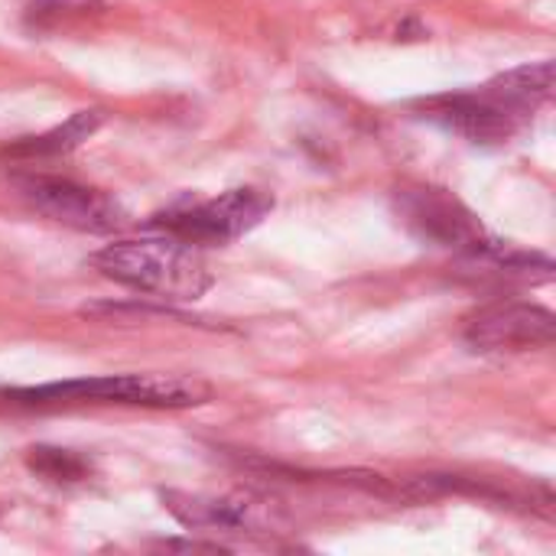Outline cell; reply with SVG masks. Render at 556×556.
I'll use <instances>...</instances> for the list:
<instances>
[{
	"label": "cell",
	"mask_w": 556,
	"mask_h": 556,
	"mask_svg": "<svg viewBox=\"0 0 556 556\" xmlns=\"http://www.w3.org/2000/svg\"><path fill=\"white\" fill-rule=\"evenodd\" d=\"M91 267L114 283L150 293L156 300H199L212 287V270L199 254V244L169 231L104 244L91 257Z\"/></svg>",
	"instance_id": "obj_1"
},
{
	"label": "cell",
	"mask_w": 556,
	"mask_h": 556,
	"mask_svg": "<svg viewBox=\"0 0 556 556\" xmlns=\"http://www.w3.org/2000/svg\"><path fill=\"white\" fill-rule=\"evenodd\" d=\"M13 404H127L150 410H189L212 401V388L192 375H104L81 381H59L42 388H20L3 394Z\"/></svg>",
	"instance_id": "obj_2"
},
{
	"label": "cell",
	"mask_w": 556,
	"mask_h": 556,
	"mask_svg": "<svg viewBox=\"0 0 556 556\" xmlns=\"http://www.w3.org/2000/svg\"><path fill=\"white\" fill-rule=\"evenodd\" d=\"M397 222L430 248L456 251L466 261H479L502 241L479 222V215L450 189L430 182H404L391 195Z\"/></svg>",
	"instance_id": "obj_3"
},
{
	"label": "cell",
	"mask_w": 556,
	"mask_h": 556,
	"mask_svg": "<svg viewBox=\"0 0 556 556\" xmlns=\"http://www.w3.org/2000/svg\"><path fill=\"white\" fill-rule=\"evenodd\" d=\"M274 212V195L254 186L228 189L205 202L176 205L163 215L150 218V228L169 231L192 244H231L254 231Z\"/></svg>",
	"instance_id": "obj_4"
},
{
	"label": "cell",
	"mask_w": 556,
	"mask_h": 556,
	"mask_svg": "<svg viewBox=\"0 0 556 556\" xmlns=\"http://www.w3.org/2000/svg\"><path fill=\"white\" fill-rule=\"evenodd\" d=\"M13 192L39 215L55 225L88 231V235H111L124 225V208L101 189L81 186L65 176L49 173H13Z\"/></svg>",
	"instance_id": "obj_5"
},
{
	"label": "cell",
	"mask_w": 556,
	"mask_h": 556,
	"mask_svg": "<svg viewBox=\"0 0 556 556\" xmlns=\"http://www.w3.org/2000/svg\"><path fill=\"white\" fill-rule=\"evenodd\" d=\"M420 111L427 121L466 137L469 143H508L521 124L528 121L518 108H511L492 81L482 85L479 91H459V94H437L420 101Z\"/></svg>",
	"instance_id": "obj_6"
},
{
	"label": "cell",
	"mask_w": 556,
	"mask_h": 556,
	"mask_svg": "<svg viewBox=\"0 0 556 556\" xmlns=\"http://www.w3.org/2000/svg\"><path fill=\"white\" fill-rule=\"evenodd\" d=\"M556 336V319L538 303H492L466 323V345L476 352H528L547 349Z\"/></svg>",
	"instance_id": "obj_7"
},
{
	"label": "cell",
	"mask_w": 556,
	"mask_h": 556,
	"mask_svg": "<svg viewBox=\"0 0 556 556\" xmlns=\"http://www.w3.org/2000/svg\"><path fill=\"white\" fill-rule=\"evenodd\" d=\"M160 498L166 511L189 531H264L277 521L270 502L251 495H192L169 489Z\"/></svg>",
	"instance_id": "obj_8"
},
{
	"label": "cell",
	"mask_w": 556,
	"mask_h": 556,
	"mask_svg": "<svg viewBox=\"0 0 556 556\" xmlns=\"http://www.w3.org/2000/svg\"><path fill=\"white\" fill-rule=\"evenodd\" d=\"M104 124V111L91 108V111H78L72 114L65 124L46 130V134H36V137H20L13 143L3 147V156L10 160H46V156H62V153H72L78 150L88 137L98 134V127Z\"/></svg>",
	"instance_id": "obj_9"
},
{
	"label": "cell",
	"mask_w": 556,
	"mask_h": 556,
	"mask_svg": "<svg viewBox=\"0 0 556 556\" xmlns=\"http://www.w3.org/2000/svg\"><path fill=\"white\" fill-rule=\"evenodd\" d=\"M492 85L498 88V94L515 104L525 117H531L541 104L551 101L554 94V62L544 59V62H528V65H518L498 78H492Z\"/></svg>",
	"instance_id": "obj_10"
},
{
	"label": "cell",
	"mask_w": 556,
	"mask_h": 556,
	"mask_svg": "<svg viewBox=\"0 0 556 556\" xmlns=\"http://www.w3.org/2000/svg\"><path fill=\"white\" fill-rule=\"evenodd\" d=\"M26 466L52 485H78L91 476V463L85 456L59 446H29Z\"/></svg>",
	"instance_id": "obj_11"
},
{
	"label": "cell",
	"mask_w": 556,
	"mask_h": 556,
	"mask_svg": "<svg viewBox=\"0 0 556 556\" xmlns=\"http://www.w3.org/2000/svg\"><path fill=\"white\" fill-rule=\"evenodd\" d=\"M163 551H186V554H225L218 544H199V541H163Z\"/></svg>",
	"instance_id": "obj_12"
}]
</instances>
